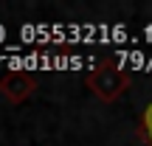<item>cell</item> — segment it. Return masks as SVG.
Instances as JSON below:
<instances>
[{"label": "cell", "instance_id": "1", "mask_svg": "<svg viewBox=\"0 0 152 146\" xmlns=\"http://www.w3.org/2000/svg\"><path fill=\"white\" fill-rule=\"evenodd\" d=\"M127 87H130V73L115 59H102L87 73V90H93L99 101H107V104L115 101Z\"/></svg>", "mask_w": 152, "mask_h": 146}, {"label": "cell", "instance_id": "2", "mask_svg": "<svg viewBox=\"0 0 152 146\" xmlns=\"http://www.w3.org/2000/svg\"><path fill=\"white\" fill-rule=\"evenodd\" d=\"M34 90H37V81L28 73H23V70H11V73H6L3 79H0V93H3L11 104H23Z\"/></svg>", "mask_w": 152, "mask_h": 146}, {"label": "cell", "instance_id": "3", "mask_svg": "<svg viewBox=\"0 0 152 146\" xmlns=\"http://www.w3.org/2000/svg\"><path fill=\"white\" fill-rule=\"evenodd\" d=\"M141 135H144V141L152 143V104L144 110V118H141Z\"/></svg>", "mask_w": 152, "mask_h": 146}]
</instances>
